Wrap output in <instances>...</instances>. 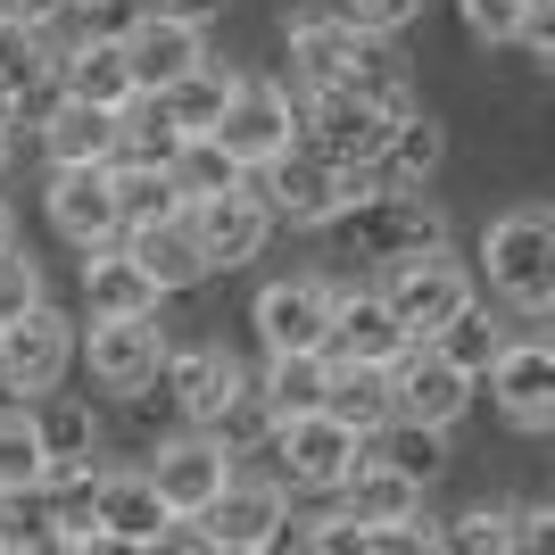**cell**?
Here are the masks:
<instances>
[{
  "label": "cell",
  "mask_w": 555,
  "mask_h": 555,
  "mask_svg": "<svg viewBox=\"0 0 555 555\" xmlns=\"http://www.w3.org/2000/svg\"><path fill=\"white\" fill-rule=\"evenodd\" d=\"M531 0H456V25L473 34L481 50H514V25H522Z\"/></svg>",
  "instance_id": "cell-41"
},
{
  "label": "cell",
  "mask_w": 555,
  "mask_h": 555,
  "mask_svg": "<svg viewBox=\"0 0 555 555\" xmlns=\"http://www.w3.org/2000/svg\"><path fill=\"white\" fill-rule=\"evenodd\" d=\"M348 50H357V25H348L340 9H299V17L282 25V59H291V83H299V92L340 83Z\"/></svg>",
  "instance_id": "cell-23"
},
{
  "label": "cell",
  "mask_w": 555,
  "mask_h": 555,
  "mask_svg": "<svg viewBox=\"0 0 555 555\" xmlns=\"http://www.w3.org/2000/svg\"><path fill=\"white\" fill-rule=\"evenodd\" d=\"M473 291H481V282L464 274V257H448V249H423V257H406V266L382 274V299H390V315L406 324V340H431Z\"/></svg>",
  "instance_id": "cell-16"
},
{
  "label": "cell",
  "mask_w": 555,
  "mask_h": 555,
  "mask_svg": "<svg viewBox=\"0 0 555 555\" xmlns=\"http://www.w3.org/2000/svg\"><path fill=\"white\" fill-rule=\"evenodd\" d=\"M17 241V208H9V191H0V249Z\"/></svg>",
  "instance_id": "cell-47"
},
{
  "label": "cell",
  "mask_w": 555,
  "mask_h": 555,
  "mask_svg": "<svg viewBox=\"0 0 555 555\" xmlns=\"http://www.w3.org/2000/svg\"><path fill=\"white\" fill-rule=\"evenodd\" d=\"M166 315H100L83 340H75V365L92 373V398L100 406H116V398H141L158 390L166 373Z\"/></svg>",
  "instance_id": "cell-5"
},
{
  "label": "cell",
  "mask_w": 555,
  "mask_h": 555,
  "mask_svg": "<svg viewBox=\"0 0 555 555\" xmlns=\"http://www.w3.org/2000/svg\"><path fill=\"white\" fill-rule=\"evenodd\" d=\"M125 42V67H133V92H166L183 67L208 59V25L191 17H166V9H133V25L116 34Z\"/></svg>",
  "instance_id": "cell-20"
},
{
  "label": "cell",
  "mask_w": 555,
  "mask_h": 555,
  "mask_svg": "<svg viewBox=\"0 0 555 555\" xmlns=\"http://www.w3.org/2000/svg\"><path fill=\"white\" fill-rule=\"evenodd\" d=\"M75 340H83V332L67 324L59 299H34L25 315H9V324H0V390L9 398L59 390V382L75 373Z\"/></svg>",
  "instance_id": "cell-9"
},
{
  "label": "cell",
  "mask_w": 555,
  "mask_h": 555,
  "mask_svg": "<svg viewBox=\"0 0 555 555\" xmlns=\"http://www.w3.org/2000/svg\"><path fill=\"white\" fill-rule=\"evenodd\" d=\"M67 9H75V17H83V9H108V0H67Z\"/></svg>",
  "instance_id": "cell-49"
},
{
  "label": "cell",
  "mask_w": 555,
  "mask_h": 555,
  "mask_svg": "<svg viewBox=\"0 0 555 555\" xmlns=\"http://www.w3.org/2000/svg\"><path fill=\"white\" fill-rule=\"evenodd\" d=\"M332 291H340V282H324V274H274V282H257V291H249V340H257V357L324 348Z\"/></svg>",
  "instance_id": "cell-13"
},
{
  "label": "cell",
  "mask_w": 555,
  "mask_h": 555,
  "mask_svg": "<svg viewBox=\"0 0 555 555\" xmlns=\"http://www.w3.org/2000/svg\"><path fill=\"white\" fill-rule=\"evenodd\" d=\"M514 555H555V506H514Z\"/></svg>",
  "instance_id": "cell-44"
},
{
  "label": "cell",
  "mask_w": 555,
  "mask_h": 555,
  "mask_svg": "<svg viewBox=\"0 0 555 555\" xmlns=\"http://www.w3.org/2000/svg\"><path fill=\"white\" fill-rule=\"evenodd\" d=\"M183 224H191V241H199V257H208V274H241V266H257L266 241H274V208H266L257 183H232L224 199L183 208Z\"/></svg>",
  "instance_id": "cell-14"
},
{
  "label": "cell",
  "mask_w": 555,
  "mask_h": 555,
  "mask_svg": "<svg viewBox=\"0 0 555 555\" xmlns=\"http://www.w3.org/2000/svg\"><path fill=\"white\" fill-rule=\"evenodd\" d=\"M59 75H67V92L75 100H100V108H125L133 100V67H125V42L116 34H75L67 50H59Z\"/></svg>",
  "instance_id": "cell-25"
},
{
  "label": "cell",
  "mask_w": 555,
  "mask_h": 555,
  "mask_svg": "<svg viewBox=\"0 0 555 555\" xmlns=\"http://www.w3.org/2000/svg\"><path fill=\"white\" fill-rule=\"evenodd\" d=\"M481 282L506 315H555V208H506L481 232Z\"/></svg>",
  "instance_id": "cell-2"
},
{
  "label": "cell",
  "mask_w": 555,
  "mask_h": 555,
  "mask_svg": "<svg viewBox=\"0 0 555 555\" xmlns=\"http://www.w3.org/2000/svg\"><path fill=\"white\" fill-rule=\"evenodd\" d=\"M324 382H332V357H324V348H282V357H257V398H266L274 415L324 406Z\"/></svg>",
  "instance_id": "cell-30"
},
{
  "label": "cell",
  "mask_w": 555,
  "mask_h": 555,
  "mask_svg": "<svg viewBox=\"0 0 555 555\" xmlns=\"http://www.w3.org/2000/svg\"><path fill=\"white\" fill-rule=\"evenodd\" d=\"M92 522L116 539V547H158L166 522H175V506L158 498V481L141 473V464H100V489H92Z\"/></svg>",
  "instance_id": "cell-21"
},
{
  "label": "cell",
  "mask_w": 555,
  "mask_h": 555,
  "mask_svg": "<svg viewBox=\"0 0 555 555\" xmlns=\"http://www.w3.org/2000/svg\"><path fill=\"white\" fill-rule=\"evenodd\" d=\"M199 531H208L216 555H266L291 531V489H282L274 473H232L208 506H199Z\"/></svg>",
  "instance_id": "cell-11"
},
{
  "label": "cell",
  "mask_w": 555,
  "mask_h": 555,
  "mask_svg": "<svg viewBox=\"0 0 555 555\" xmlns=\"http://www.w3.org/2000/svg\"><path fill=\"white\" fill-rule=\"evenodd\" d=\"M216 141H224L241 166H266V158H282L291 141H299V83H282V75H232V100H224V116L208 125Z\"/></svg>",
  "instance_id": "cell-8"
},
{
  "label": "cell",
  "mask_w": 555,
  "mask_h": 555,
  "mask_svg": "<svg viewBox=\"0 0 555 555\" xmlns=\"http://www.w3.org/2000/svg\"><path fill=\"white\" fill-rule=\"evenodd\" d=\"M249 183L266 191V208H274V224H299V232H324L332 216L348 208V199H365L373 191V175L365 166H340V158H324L315 141H291L282 158H266V166H249Z\"/></svg>",
  "instance_id": "cell-3"
},
{
  "label": "cell",
  "mask_w": 555,
  "mask_h": 555,
  "mask_svg": "<svg viewBox=\"0 0 555 555\" xmlns=\"http://www.w3.org/2000/svg\"><path fill=\"white\" fill-rule=\"evenodd\" d=\"M141 473L158 481V498H166L175 514H199L216 489L241 473V456L224 448V431H216V423H166L158 440L141 448Z\"/></svg>",
  "instance_id": "cell-7"
},
{
  "label": "cell",
  "mask_w": 555,
  "mask_h": 555,
  "mask_svg": "<svg viewBox=\"0 0 555 555\" xmlns=\"http://www.w3.org/2000/svg\"><path fill=\"white\" fill-rule=\"evenodd\" d=\"M34 423H42L50 456H100V440H108V406L100 398H67V382L34 398Z\"/></svg>",
  "instance_id": "cell-28"
},
{
  "label": "cell",
  "mask_w": 555,
  "mask_h": 555,
  "mask_svg": "<svg viewBox=\"0 0 555 555\" xmlns=\"http://www.w3.org/2000/svg\"><path fill=\"white\" fill-rule=\"evenodd\" d=\"M0 125H9V83H0Z\"/></svg>",
  "instance_id": "cell-50"
},
{
  "label": "cell",
  "mask_w": 555,
  "mask_h": 555,
  "mask_svg": "<svg viewBox=\"0 0 555 555\" xmlns=\"http://www.w3.org/2000/svg\"><path fill=\"white\" fill-rule=\"evenodd\" d=\"M357 514L340 506V498H324L315 514H291V531H282V547H307V555H340V547H357Z\"/></svg>",
  "instance_id": "cell-39"
},
{
  "label": "cell",
  "mask_w": 555,
  "mask_h": 555,
  "mask_svg": "<svg viewBox=\"0 0 555 555\" xmlns=\"http://www.w3.org/2000/svg\"><path fill=\"white\" fill-rule=\"evenodd\" d=\"M75 307H83V324H100V315H158V307H166V282L150 274L141 249L116 232V241H100V249H83Z\"/></svg>",
  "instance_id": "cell-18"
},
{
  "label": "cell",
  "mask_w": 555,
  "mask_h": 555,
  "mask_svg": "<svg viewBox=\"0 0 555 555\" xmlns=\"http://www.w3.org/2000/svg\"><path fill=\"white\" fill-rule=\"evenodd\" d=\"M67 0H0V25H59Z\"/></svg>",
  "instance_id": "cell-45"
},
{
  "label": "cell",
  "mask_w": 555,
  "mask_h": 555,
  "mask_svg": "<svg viewBox=\"0 0 555 555\" xmlns=\"http://www.w3.org/2000/svg\"><path fill=\"white\" fill-rule=\"evenodd\" d=\"M440 547H456V555H514V506H464V514H448Z\"/></svg>",
  "instance_id": "cell-38"
},
{
  "label": "cell",
  "mask_w": 555,
  "mask_h": 555,
  "mask_svg": "<svg viewBox=\"0 0 555 555\" xmlns=\"http://www.w3.org/2000/svg\"><path fill=\"white\" fill-rule=\"evenodd\" d=\"M390 116L382 100L348 92V83H315V92H299V133L324 150V158L340 166H373V150H382V133H390Z\"/></svg>",
  "instance_id": "cell-17"
},
{
  "label": "cell",
  "mask_w": 555,
  "mask_h": 555,
  "mask_svg": "<svg viewBox=\"0 0 555 555\" xmlns=\"http://www.w3.org/2000/svg\"><path fill=\"white\" fill-rule=\"evenodd\" d=\"M257 456L274 464L282 489H299V498H332V489L348 481V464L365 456V431H348V423L324 415V406H299V415H274V431H266Z\"/></svg>",
  "instance_id": "cell-4"
},
{
  "label": "cell",
  "mask_w": 555,
  "mask_h": 555,
  "mask_svg": "<svg viewBox=\"0 0 555 555\" xmlns=\"http://www.w3.org/2000/svg\"><path fill=\"white\" fill-rule=\"evenodd\" d=\"M9 158H17V133H9V125H0V183H9Z\"/></svg>",
  "instance_id": "cell-48"
},
{
  "label": "cell",
  "mask_w": 555,
  "mask_h": 555,
  "mask_svg": "<svg viewBox=\"0 0 555 555\" xmlns=\"http://www.w3.org/2000/svg\"><path fill=\"white\" fill-rule=\"evenodd\" d=\"M232 75H241V67H232V59H216V50H208V59H199V67H183V75H175V83H166V116H175V125H183V133H208V125H216V116H224V100H232Z\"/></svg>",
  "instance_id": "cell-33"
},
{
  "label": "cell",
  "mask_w": 555,
  "mask_h": 555,
  "mask_svg": "<svg viewBox=\"0 0 555 555\" xmlns=\"http://www.w3.org/2000/svg\"><path fill=\"white\" fill-rule=\"evenodd\" d=\"M406 324L390 315L382 282H340L332 291V324H324V357L332 365H398Z\"/></svg>",
  "instance_id": "cell-19"
},
{
  "label": "cell",
  "mask_w": 555,
  "mask_h": 555,
  "mask_svg": "<svg viewBox=\"0 0 555 555\" xmlns=\"http://www.w3.org/2000/svg\"><path fill=\"white\" fill-rule=\"evenodd\" d=\"M440 166H448V125L431 108H398L365 175H373V191H398V183H431Z\"/></svg>",
  "instance_id": "cell-22"
},
{
  "label": "cell",
  "mask_w": 555,
  "mask_h": 555,
  "mask_svg": "<svg viewBox=\"0 0 555 555\" xmlns=\"http://www.w3.org/2000/svg\"><path fill=\"white\" fill-rule=\"evenodd\" d=\"M357 522H398V514H423V481H406L398 464H382V456H357L348 464V481L332 489Z\"/></svg>",
  "instance_id": "cell-26"
},
{
  "label": "cell",
  "mask_w": 555,
  "mask_h": 555,
  "mask_svg": "<svg viewBox=\"0 0 555 555\" xmlns=\"http://www.w3.org/2000/svg\"><path fill=\"white\" fill-rule=\"evenodd\" d=\"M34 299H50V282H42V257L9 241V249H0V324H9V315H25Z\"/></svg>",
  "instance_id": "cell-40"
},
{
  "label": "cell",
  "mask_w": 555,
  "mask_h": 555,
  "mask_svg": "<svg viewBox=\"0 0 555 555\" xmlns=\"http://www.w3.org/2000/svg\"><path fill=\"white\" fill-rule=\"evenodd\" d=\"M141 249V266L166 282V299H183V291H199V282H216L208 274V257H199V241H191V224L183 216H166V224H141V232H125Z\"/></svg>",
  "instance_id": "cell-27"
},
{
  "label": "cell",
  "mask_w": 555,
  "mask_h": 555,
  "mask_svg": "<svg viewBox=\"0 0 555 555\" xmlns=\"http://www.w3.org/2000/svg\"><path fill=\"white\" fill-rule=\"evenodd\" d=\"M34 150H42V166H92L116 150V108H100V100H59V108L42 116V133H34Z\"/></svg>",
  "instance_id": "cell-24"
},
{
  "label": "cell",
  "mask_w": 555,
  "mask_h": 555,
  "mask_svg": "<svg viewBox=\"0 0 555 555\" xmlns=\"http://www.w3.org/2000/svg\"><path fill=\"white\" fill-rule=\"evenodd\" d=\"M42 224L67 241V249H100V241H116V175L108 158L92 166H42Z\"/></svg>",
  "instance_id": "cell-15"
},
{
  "label": "cell",
  "mask_w": 555,
  "mask_h": 555,
  "mask_svg": "<svg viewBox=\"0 0 555 555\" xmlns=\"http://www.w3.org/2000/svg\"><path fill=\"white\" fill-rule=\"evenodd\" d=\"M340 17L357 25V34H406V25L423 17V0H340Z\"/></svg>",
  "instance_id": "cell-43"
},
{
  "label": "cell",
  "mask_w": 555,
  "mask_h": 555,
  "mask_svg": "<svg viewBox=\"0 0 555 555\" xmlns=\"http://www.w3.org/2000/svg\"><path fill=\"white\" fill-rule=\"evenodd\" d=\"M141 9H166V17H191V25H216L232 0H141Z\"/></svg>",
  "instance_id": "cell-46"
},
{
  "label": "cell",
  "mask_w": 555,
  "mask_h": 555,
  "mask_svg": "<svg viewBox=\"0 0 555 555\" xmlns=\"http://www.w3.org/2000/svg\"><path fill=\"white\" fill-rule=\"evenodd\" d=\"M390 398H398V415L456 431V423L473 415V398H481V373L456 365L440 340H406V348H398V365H390Z\"/></svg>",
  "instance_id": "cell-12"
},
{
  "label": "cell",
  "mask_w": 555,
  "mask_h": 555,
  "mask_svg": "<svg viewBox=\"0 0 555 555\" xmlns=\"http://www.w3.org/2000/svg\"><path fill=\"white\" fill-rule=\"evenodd\" d=\"M42 423H34V398H0V489H34L42 481Z\"/></svg>",
  "instance_id": "cell-36"
},
{
  "label": "cell",
  "mask_w": 555,
  "mask_h": 555,
  "mask_svg": "<svg viewBox=\"0 0 555 555\" xmlns=\"http://www.w3.org/2000/svg\"><path fill=\"white\" fill-rule=\"evenodd\" d=\"M116 175V224L141 232V224H166V216H183V191L166 166H133V158H108Z\"/></svg>",
  "instance_id": "cell-34"
},
{
  "label": "cell",
  "mask_w": 555,
  "mask_h": 555,
  "mask_svg": "<svg viewBox=\"0 0 555 555\" xmlns=\"http://www.w3.org/2000/svg\"><path fill=\"white\" fill-rule=\"evenodd\" d=\"M175 141H183V125L166 116V100H158V92H133L125 108H116V150H108V158L166 166V158H175Z\"/></svg>",
  "instance_id": "cell-35"
},
{
  "label": "cell",
  "mask_w": 555,
  "mask_h": 555,
  "mask_svg": "<svg viewBox=\"0 0 555 555\" xmlns=\"http://www.w3.org/2000/svg\"><path fill=\"white\" fill-rule=\"evenodd\" d=\"M431 340H440L448 357H456V365H473V373H481L489 357H498V340H506V315H498V307H489L481 291H473V299H464L456 315H448V324L431 332Z\"/></svg>",
  "instance_id": "cell-37"
},
{
  "label": "cell",
  "mask_w": 555,
  "mask_h": 555,
  "mask_svg": "<svg viewBox=\"0 0 555 555\" xmlns=\"http://www.w3.org/2000/svg\"><path fill=\"white\" fill-rule=\"evenodd\" d=\"M166 175H175V191H183V208H199V199H224L232 183H249V166L232 158L216 133H183V141H175V158H166Z\"/></svg>",
  "instance_id": "cell-29"
},
{
  "label": "cell",
  "mask_w": 555,
  "mask_h": 555,
  "mask_svg": "<svg viewBox=\"0 0 555 555\" xmlns=\"http://www.w3.org/2000/svg\"><path fill=\"white\" fill-rule=\"evenodd\" d=\"M365 456L398 464L406 481H423V489H431V481L448 473V431H440V423H415V415H390V423H382V431L365 440Z\"/></svg>",
  "instance_id": "cell-32"
},
{
  "label": "cell",
  "mask_w": 555,
  "mask_h": 555,
  "mask_svg": "<svg viewBox=\"0 0 555 555\" xmlns=\"http://www.w3.org/2000/svg\"><path fill=\"white\" fill-rule=\"evenodd\" d=\"M324 241L340 257H357V266H373V274H390V266H406V257H423V249H448V208L423 183L365 191V199H348L324 224Z\"/></svg>",
  "instance_id": "cell-1"
},
{
  "label": "cell",
  "mask_w": 555,
  "mask_h": 555,
  "mask_svg": "<svg viewBox=\"0 0 555 555\" xmlns=\"http://www.w3.org/2000/svg\"><path fill=\"white\" fill-rule=\"evenodd\" d=\"M514 50H522L539 75H555V0H531V9H522V25H514Z\"/></svg>",
  "instance_id": "cell-42"
},
{
  "label": "cell",
  "mask_w": 555,
  "mask_h": 555,
  "mask_svg": "<svg viewBox=\"0 0 555 555\" xmlns=\"http://www.w3.org/2000/svg\"><path fill=\"white\" fill-rule=\"evenodd\" d=\"M249 382H257V365H249V357H232L224 340H175V348H166V373H158L175 423H224L232 398L249 390Z\"/></svg>",
  "instance_id": "cell-10"
},
{
  "label": "cell",
  "mask_w": 555,
  "mask_h": 555,
  "mask_svg": "<svg viewBox=\"0 0 555 555\" xmlns=\"http://www.w3.org/2000/svg\"><path fill=\"white\" fill-rule=\"evenodd\" d=\"M481 390H489L506 431L547 440L555 431V332H506L498 357L481 365Z\"/></svg>",
  "instance_id": "cell-6"
},
{
  "label": "cell",
  "mask_w": 555,
  "mask_h": 555,
  "mask_svg": "<svg viewBox=\"0 0 555 555\" xmlns=\"http://www.w3.org/2000/svg\"><path fill=\"white\" fill-rule=\"evenodd\" d=\"M324 415H340L348 431H382V423L398 415V398H390V365H332L324 382Z\"/></svg>",
  "instance_id": "cell-31"
}]
</instances>
